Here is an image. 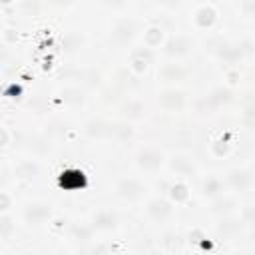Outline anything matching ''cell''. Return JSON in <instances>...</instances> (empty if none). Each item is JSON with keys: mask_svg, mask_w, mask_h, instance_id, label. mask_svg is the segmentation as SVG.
<instances>
[{"mask_svg": "<svg viewBox=\"0 0 255 255\" xmlns=\"http://www.w3.org/2000/svg\"><path fill=\"white\" fill-rule=\"evenodd\" d=\"M231 100H233V92H231L229 88H215V90H211L207 96H203V98L197 100L195 110H197L199 114H213V112H217L219 108L227 106Z\"/></svg>", "mask_w": 255, "mask_h": 255, "instance_id": "cell-1", "label": "cell"}, {"mask_svg": "<svg viewBox=\"0 0 255 255\" xmlns=\"http://www.w3.org/2000/svg\"><path fill=\"white\" fill-rule=\"evenodd\" d=\"M193 48V42L191 38L183 36V34H173L169 36L165 42H163V54L169 56V58H181V56H187Z\"/></svg>", "mask_w": 255, "mask_h": 255, "instance_id": "cell-2", "label": "cell"}, {"mask_svg": "<svg viewBox=\"0 0 255 255\" xmlns=\"http://www.w3.org/2000/svg\"><path fill=\"white\" fill-rule=\"evenodd\" d=\"M163 151L161 149H157V147H151V145H147V147H141L137 153H135V163H137V167H141V169H157L161 163H163Z\"/></svg>", "mask_w": 255, "mask_h": 255, "instance_id": "cell-3", "label": "cell"}, {"mask_svg": "<svg viewBox=\"0 0 255 255\" xmlns=\"http://www.w3.org/2000/svg\"><path fill=\"white\" fill-rule=\"evenodd\" d=\"M116 191H118L120 197L135 201V199H139L145 193V185L139 179H135V177H122L118 181V185H116Z\"/></svg>", "mask_w": 255, "mask_h": 255, "instance_id": "cell-4", "label": "cell"}, {"mask_svg": "<svg viewBox=\"0 0 255 255\" xmlns=\"http://www.w3.org/2000/svg\"><path fill=\"white\" fill-rule=\"evenodd\" d=\"M52 217V207L44 201H30L26 207H24V219L32 225H40V223H46L48 219Z\"/></svg>", "mask_w": 255, "mask_h": 255, "instance_id": "cell-5", "label": "cell"}, {"mask_svg": "<svg viewBox=\"0 0 255 255\" xmlns=\"http://www.w3.org/2000/svg\"><path fill=\"white\" fill-rule=\"evenodd\" d=\"M159 106L167 112H179L185 106V92L177 88H165L159 94Z\"/></svg>", "mask_w": 255, "mask_h": 255, "instance_id": "cell-6", "label": "cell"}, {"mask_svg": "<svg viewBox=\"0 0 255 255\" xmlns=\"http://www.w3.org/2000/svg\"><path fill=\"white\" fill-rule=\"evenodd\" d=\"M118 223H120L118 213L112 211V209H108V207H102V209H98L92 215V223L90 225L94 229H98V231H112V229L118 227Z\"/></svg>", "mask_w": 255, "mask_h": 255, "instance_id": "cell-7", "label": "cell"}, {"mask_svg": "<svg viewBox=\"0 0 255 255\" xmlns=\"http://www.w3.org/2000/svg\"><path fill=\"white\" fill-rule=\"evenodd\" d=\"M145 213L155 221H163L173 213V203L169 199H165V197H153V199L147 201Z\"/></svg>", "mask_w": 255, "mask_h": 255, "instance_id": "cell-8", "label": "cell"}, {"mask_svg": "<svg viewBox=\"0 0 255 255\" xmlns=\"http://www.w3.org/2000/svg\"><path fill=\"white\" fill-rule=\"evenodd\" d=\"M225 183H227L229 187H233L235 191H245L247 187H251L253 175H251L249 169H239V167H235V169H229V171H227Z\"/></svg>", "mask_w": 255, "mask_h": 255, "instance_id": "cell-9", "label": "cell"}, {"mask_svg": "<svg viewBox=\"0 0 255 255\" xmlns=\"http://www.w3.org/2000/svg\"><path fill=\"white\" fill-rule=\"evenodd\" d=\"M135 32H137V24L133 20H128V18L120 20L112 28V40L118 42V44H126V42H129L135 36Z\"/></svg>", "mask_w": 255, "mask_h": 255, "instance_id": "cell-10", "label": "cell"}, {"mask_svg": "<svg viewBox=\"0 0 255 255\" xmlns=\"http://www.w3.org/2000/svg\"><path fill=\"white\" fill-rule=\"evenodd\" d=\"M151 60H153V52H151V48H137V50H133L131 52V56H129V70L131 72H135V74H141V72H145V68L151 64Z\"/></svg>", "mask_w": 255, "mask_h": 255, "instance_id": "cell-11", "label": "cell"}, {"mask_svg": "<svg viewBox=\"0 0 255 255\" xmlns=\"http://www.w3.org/2000/svg\"><path fill=\"white\" fill-rule=\"evenodd\" d=\"M189 76V70L185 68V66H181V64H165L161 70H159V78L163 80V82H183L185 78Z\"/></svg>", "mask_w": 255, "mask_h": 255, "instance_id": "cell-12", "label": "cell"}, {"mask_svg": "<svg viewBox=\"0 0 255 255\" xmlns=\"http://www.w3.org/2000/svg\"><path fill=\"white\" fill-rule=\"evenodd\" d=\"M241 124H243L247 129H255V92H247V94L243 96Z\"/></svg>", "mask_w": 255, "mask_h": 255, "instance_id": "cell-13", "label": "cell"}, {"mask_svg": "<svg viewBox=\"0 0 255 255\" xmlns=\"http://www.w3.org/2000/svg\"><path fill=\"white\" fill-rule=\"evenodd\" d=\"M215 54H217L219 60H223L227 64H235L243 58V46H239V44H219Z\"/></svg>", "mask_w": 255, "mask_h": 255, "instance_id": "cell-14", "label": "cell"}, {"mask_svg": "<svg viewBox=\"0 0 255 255\" xmlns=\"http://www.w3.org/2000/svg\"><path fill=\"white\" fill-rule=\"evenodd\" d=\"M169 167H171L175 173H179V175H191V173H195L193 159H191L189 155H185V153H175V155H171Z\"/></svg>", "mask_w": 255, "mask_h": 255, "instance_id": "cell-15", "label": "cell"}, {"mask_svg": "<svg viewBox=\"0 0 255 255\" xmlns=\"http://www.w3.org/2000/svg\"><path fill=\"white\" fill-rule=\"evenodd\" d=\"M215 20H217V12L211 4H201L193 14V22L199 28H209V26H213Z\"/></svg>", "mask_w": 255, "mask_h": 255, "instance_id": "cell-16", "label": "cell"}, {"mask_svg": "<svg viewBox=\"0 0 255 255\" xmlns=\"http://www.w3.org/2000/svg\"><path fill=\"white\" fill-rule=\"evenodd\" d=\"M223 191V181L217 177V175H209L201 181V195L203 197H209V199H215L219 197Z\"/></svg>", "mask_w": 255, "mask_h": 255, "instance_id": "cell-17", "label": "cell"}, {"mask_svg": "<svg viewBox=\"0 0 255 255\" xmlns=\"http://www.w3.org/2000/svg\"><path fill=\"white\" fill-rule=\"evenodd\" d=\"M110 122H104V120H90L86 126H84V131L90 135V137H110Z\"/></svg>", "mask_w": 255, "mask_h": 255, "instance_id": "cell-18", "label": "cell"}, {"mask_svg": "<svg viewBox=\"0 0 255 255\" xmlns=\"http://www.w3.org/2000/svg\"><path fill=\"white\" fill-rule=\"evenodd\" d=\"M233 207H235V199L229 197V195H219V197H215L211 201V213L221 215V217L229 215L233 211Z\"/></svg>", "mask_w": 255, "mask_h": 255, "instance_id": "cell-19", "label": "cell"}, {"mask_svg": "<svg viewBox=\"0 0 255 255\" xmlns=\"http://www.w3.org/2000/svg\"><path fill=\"white\" fill-rule=\"evenodd\" d=\"M38 171H40V165H38L36 161H32V159L20 161V163L16 165V169H14V173H16L18 179H32V177L38 175Z\"/></svg>", "mask_w": 255, "mask_h": 255, "instance_id": "cell-20", "label": "cell"}, {"mask_svg": "<svg viewBox=\"0 0 255 255\" xmlns=\"http://www.w3.org/2000/svg\"><path fill=\"white\" fill-rule=\"evenodd\" d=\"M133 135V128L129 124H124V122H114L110 126V137L114 139H128Z\"/></svg>", "mask_w": 255, "mask_h": 255, "instance_id": "cell-21", "label": "cell"}, {"mask_svg": "<svg viewBox=\"0 0 255 255\" xmlns=\"http://www.w3.org/2000/svg\"><path fill=\"white\" fill-rule=\"evenodd\" d=\"M169 197L175 203H183V201L189 199V187L183 181H175V183L169 185Z\"/></svg>", "mask_w": 255, "mask_h": 255, "instance_id": "cell-22", "label": "cell"}, {"mask_svg": "<svg viewBox=\"0 0 255 255\" xmlns=\"http://www.w3.org/2000/svg\"><path fill=\"white\" fill-rule=\"evenodd\" d=\"M70 233L78 241H90L92 235H94V227L92 225H86V223H72Z\"/></svg>", "mask_w": 255, "mask_h": 255, "instance_id": "cell-23", "label": "cell"}, {"mask_svg": "<svg viewBox=\"0 0 255 255\" xmlns=\"http://www.w3.org/2000/svg\"><path fill=\"white\" fill-rule=\"evenodd\" d=\"M120 112H122L124 118H141V114H143V106H141L139 100H128V102L120 108Z\"/></svg>", "mask_w": 255, "mask_h": 255, "instance_id": "cell-24", "label": "cell"}, {"mask_svg": "<svg viewBox=\"0 0 255 255\" xmlns=\"http://www.w3.org/2000/svg\"><path fill=\"white\" fill-rule=\"evenodd\" d=\"M143 40H145V46H147V48L159 46V44L163 42V32H161V28H157V26L147 28L145 34H143Z\"/></svg>", "mask_w": 255, "mask_h": 255, "instance_id": "cell-25", "label": "cell"}, {"mask_svg": "<svg viewBox=\"0 0 255 255\" xmlns=\"http://www.w3.org/2000/svg\"><path fill=\"white\" fill-rule=\"evenodd\" d=\"M229 149H231V145H229V139H227V137L215 139V141L211 143V151H213L217 157H223V155H227V153H229Z\"/></svg>", "mask_w": 255, "mask_h": 255, "instance_id": "cell-26", "label": "cell"}, {"mask_svg": "<svg viewBox=\"0 0 255 255\" xmlns=\"http://www.w3.org/2000/svg\"><path fill=\"white\" fill-rule=\"evenodd\" d=\"M12 231H14V221H12V217H10L8 213H2V215H0V233H2V239L6 241Z\"/></svg>", "mask_w": 255, "mask_h": 255, "instance_id": "cell-27", "label": "cell"}, {"mask_svg": "<svg viewBox=\"0 0 255 255\" xmlns=\"http://www.w3.org/2000/svg\"><path fill=\"white\" fill-rule=\"evenodd\" d=\"M241 223L255 229V205H245L241 209Z\"/></svg>", "mask_w": 255, "mask_h": 255, "instance_id": "cell-28", "label": "cell"}, {"mask_svg": "<svg viewBox=\"0 0 255 255\" xmlns=\"http://www.w3.org/2000/svg\"><path fill=\"white\" fill-rule=\"evenodd\" d=\"M239 227H241V223L235 219H221V223L217 225V229L223 233H235V231H239Z\"/></svg>", "mask_w": 255, "mask_h": 255, "instance_id": "cell-29", "label": "cell"}, {"mask_svg": "<svg viewBox=\"0 0 255 255\" xmlns=\"http://www.w3.org/2000/svg\"><path fill=\"white\" fill-rule=\"evenodd\" d=\"M82 42H84L82 36H78V34H68V36H66V50L74 52V50H78V48L82 46Z\"/></svg>", "mask_w": 255, "mask_h": 255, "instance_id": "cell-30", "label": "cell"}, {"mask_svg": "<svg viewBox=\"0 0 255 255\" xmlns=\"http://www.w3.org/2000/svg\"><path fill=\"white\" fill-rule=\"evenodd\" d=\"M62 98H64L66 102H74V104H80V102H82V92H80V90H64Z\"/></svg>", "mask_w": 255, "mask_h": 255, "instance_id": "cell-31", "label": "cell"}, {"mask_svg": "<svg viewBox=\"0 0 255 255\" xmlns=\"http://www.w3.org/2000/svg\"><path fill=\"white\" fill-rule=\"evenodd\" d=\"M10 203H12V201H10V195H8L6 191H2V193H0V211H2V213H8Z\"/></svg>", "mask_w": 255, "mask_h": 255, "instance_id": "cell-32", "label": "cell"}, {"mask_svg": "<svg viewBox=\"0 0 255 255\" xmlns=\"http://www.w3.org/2000/svg\"><path fill=\"white\" fill-rule=\"evenodd\" d=\"M241 10L247 14H255V0H245L241 2Z\"/></svg>", "mask_w": 255, "mask_h": 255, "instance_id": "cell-33", "label": "cell"}, {"mask_svg": "<svg viewBox=\"0 0 255 255\" xmlns=\"http://www.w3.org/2000/svg\"><path fill=\"white\" fill-rule=\"evenodd\" d=\"M108 249H110V247H108L106 243H100L98 247H94V249H92V255H106V253H108Z\"/></svg>", "mask_w": 255, "mask_h": 255, "instance_id": "cell-34", "label": "cell"}, {"mask_svg": "<svg viewBox=\"0 0 255 255\" xmlns=\"http://www.w3.org/2000/svg\"><path fill=\"white\" fill-rule=\"evenodd\" d=\"M229 82H231V84H235V82H237V74H233V72H231V74H229Z\"/></svg>", "mask_w": 255, "mask_h": 255, "instance_id": "cell-35", "label": "cell"}, {"mask_svg": "<svg viewBox=\"0 0 255 255\" xmlns=\"http://www.w3.org/2000/svg\"><path fill=\"white\" fill-rule=\"evenodd\" d=\"M235 255H255V253L253 251H237Z\"/></svg>", "mask_w": 255, "mask_h": 255, "instance_id": "cell-36", "label": "cell"}, {"mask_svg": "<svg viewBox=\"0 0 255 255\" xmlns=\"http://www.w3.org/2000/svg\"><path fill=\"white\" fill-rule=\"evenodd\" d=\"M253 169H255V161H253Z\"/></svg>", "mask_w": 255, "mask_h": 255, "instance_id": "cell-37", "label": "cell"}]
</instances>
